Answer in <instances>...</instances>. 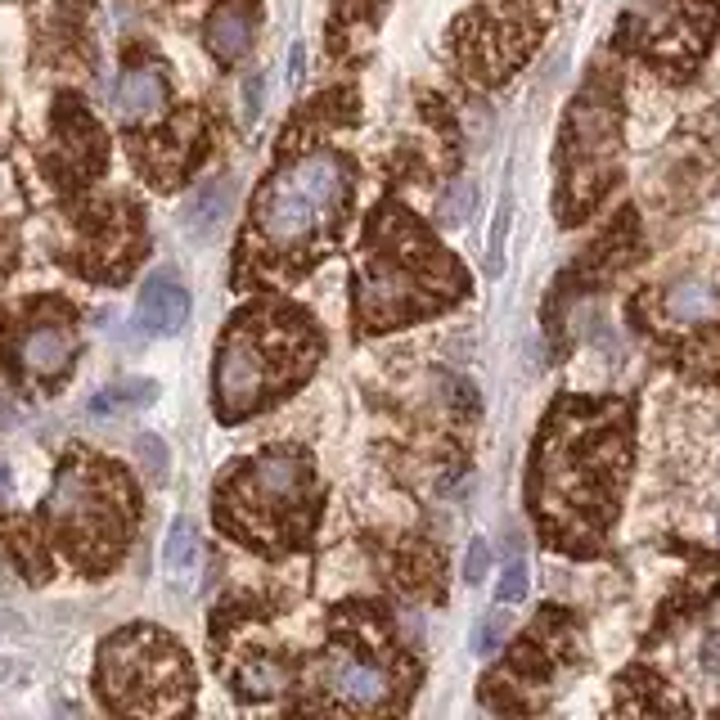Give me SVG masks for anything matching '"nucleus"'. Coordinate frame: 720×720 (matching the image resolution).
Returning a JSON list of instances; mask_svg holds the SVG:
<instances>
[{
	"label": "nucleus",
	"instance_id": "1",
	"mask_svg": "<svg viewBox=\"0 0 720 720\" xmlns=\"http://www.w3.org/2000/svg\"><path fill=\"white\" fill-rule=\"evenodd\" d=\"M347 189H352V167L338 154H329V149H311V154L293 158L261 185L257 235L280 252L311 244L329 225V216L347 203Z\"/></svg>",
	"mask_w": 720,
	"mask_h": 720
},
{
	"label": "nucleus",
	"instance_id": "2",
	"mask_svg": "<svg viewBox=\"0 0 720 720\" xmlns=\"http://www.w3.org/2000/svg\"><path fill=\"white\" fill-rule=\"evenodd\" d=\"M99 685L104 698L122 711H163L176 707L172 694H185L189 671L176 644L158 630H122L99 653Z\"/></svg>",
	"mask_w": 720,
	"mask_h": 720
},
{
	"label": "nucleus",
	"instance_id": "3",
	"mask_svg": "<svg viewBox=\"0 0 720 720\" xmlns=\"http://www.w3.org/2000/svg\"><path fill=\"white\" fill-rule=\"evenodd\" d=\"M617 469V441L550 433L541 455V491L550 509H594L609 500V473Z\"/></svg>",
	"mask_w": 720,
	"mask_h": 720
},
{
	"label": "nucleus",
	"instance_id": "4",
	"mask_svg": "<svg viewBox=\"0 0 720 720\" xmlns=\"http://www.w3.org/2000/svg\"><path fill=\"white\" fill-rule=\"evenodd\" d=\"M280 347L267 329H252L239 324L225 333V343L216 352V374H212V388H216V410L221 420H244L252 414L267 392L280 383Z\"/></svg>",
	"mask_w": 720,
	"mask_h": 720
},
{
	"label": "nucleus",
	"instance_id": "5",
	"mask_svg": "<svg viewBox=\"0 0 720 720\" xmlns=\"http://www.w3.org/2000/svg\"><path fill=\"white\" fill-rule=\"evenodd\" d=\"M50 518L59 522L68 545H104V541L113 545L122 532V505H108L104 482L78 460H68L55 482Z\"/></svg>",
	"mask_w": 720,
	"mask_h": 720
},
{
	"label": "nucleus",
	"instance_id": "6",
	"mask_svg": "<svg viewBox=\"0 0 720 720\" xmlns=\"http://www.w3.org/2000/svg\"><path fill=\"white\" fill-rule=\"evenodd\" d=\"M613 149H617V108L609 95L586 91L573 104L567 118V167H573L577 199H590L613 172Z\"/></svg>",
	"mask_w": 720,
	"mask_h": 720
},
{
	"label": "nucleus",
	"instance_id": "7",
	"mask_svg": "<svg viewBox=\"0 0 720 720\" xmlns=\"http://www.w3.org/2000/svg\"><path fill=\"white\" fill-rule=\"evenodd\" d=\"M311 486V464L297 450H267L244 473V500L257 509H293Z\"/></svg>",
	"mask_w": 720,
	"mask_h": 720
},
{
	"label": "nucleus",
	"instance_id": "8",
	"mask_svg": "<svg viewBox=\"0 0 720 720\" xmlns=\"http://www.w3.org/2000/svg\"><path fill=\"white\" fill-rule=\"evenodd\" d=\"M324 689L343 707L374 711V707H383L392 698V675L378 662H365L356 653H333L324 662Z\"/></svg>",
	"mask_w": 720,
	"mask_h": 720
},
{
	"label": "nucleus",
	"instance_id": "9",
	"mask_svg": "<svg viewBox=\"0 0 720 720\" xmlns=\"http://www.w3.org/2000/svg\"><path fill=\"white\" fill-rule=\"evenodd\" d=\"M19 365L32 374V378H59L72 356H78V333H72L68 320L59 316H46V320H32L23 333H19V347H14Z\"/></svg>",
	"mask_w": 720,
	"mask_h": 720
},
{
	"label": "nucleus",
	"instance_id": "10",
	"mask_svg": "<svg viewBox=\"0 0 720 720\" xmlns=\"http://www.w3.org/2000/svg\"><path fill=\"white\" fill-rule=\"evenodd\" d=\"M135 320L154 338H176L189 324V288L176 271H154L135 297Z\"/></svg>",
	"mask_w": 720,
	"mask_h": 720
},
{
	"label": "nucleus",
	"instance_id": "11",
	"mask_svg": "<svg viewBox=\"0 0 720 720\" xmlns=\"http://www.w3.org/2000/svg\"><path fill=\"white\" fill-rule=\"evenodd\" d=\"M644 36L662 55H694L703 46V10L685 5V0H649Z\"/></svg>",
	"mask_w": 720,
	"mask_h": 720
},
{
	"label": "nucleus",
	"instance_id": "12",
	"mask_svg": "<svg viewBox=\"0 0 720 720\" xmlns=\"http://www.w3.org/2000/svg\"><path fill=\"white\" fill-rule=\"evenodd\" d=\"M113 108L127 127H144L163 118L167 108V78L154 68V63H131L122 78H118V91H113Z\"/></svg>",
	"mask_w": 720,
	"mask_h": 720
},
{
	"label": "nucleus",
	"instance_id": "13",
	"mask_svg": "<svg viewBox=\"0 0 720 720\" xmlns=\"http://www.w3.org/2000/svg\"><path fill=\"white\" fill-rule=\"evenodd\" d=\"M231 212H235V180H225V176L203 180L199 189H189V199L180 208V231L189 239L208 244V239H216L225 231Z\"/></svg>",
	"mask_w": 720,
	"mask_h": 720
},
{
	"label": "nucleus",
	"instance_id": "14",
	"mask_svg": "<svg viewBox=\"0 0 720 720\" xmlns=\"http://www.w3.org/2000/svg\"><path fill=\"white\" fill-rule=\"evenodd\" d=\"M662 311L675 324H716L720 320V297H716V288L707 280L685 275V280H675L662 293Z\"/></svg>",
	"mask_w": 720,
	"mask_h": 720
},
{
	"label": "nucleus",
	"instance_id": "15",
	"mask_svg": "<svg viewBox=\"0 0 720 720\" xmlns=\"http://www.w3.org/2000/svg\"><path fill=\"white\" fill-rule=\"evenodd\" d=\"M199 563H203V541H199V527L189 518H176L167 527V541H163V573L176 590H189L199 577Z\"/></svg>",
	"mask_w": 720,
	"mask_h": 720
},
{
	"label": "nucleus",
	"instance_id": "16",
	"mask_svg": "<svg viewBox=\"0 0 720 720\" xmlns=\"http://www.w3.org/2000/svg\"><path fill=\"white\" fill-rule=\"evenodd\" d=\"M208 50L221 63H239L252 50V14L248 5H216L208 19Z\"/></svg>",
	"mask_w": 720,
	"mask_h": 720
},
{
	"label": "nucleus",
	"instance_id": "17",
	"mask_svg": "<svg viewBox=\"0 0 720 720\" xmlns=\"http://www.w3.org/2000/svg\"><path fill=\"white\" fill-rule=\"evenodd\" d=\"M288 689V666L275 658H248L235 675V694L244 698H275Z\"/></svg>",
	"mask_w": 720,
	"mask_h": 720
},
{
	"label": "nucleus",
	"instance_id": "18",
	"mask_svg": "<svg viewBox=\"0 0 720 720\" xmlns=\"http://www.w3.org/2000/svg\"><path fill=\"white\" fill-rule=\"evenodd\" d=\"M158 401V383L154 378H127V383H113L108 392H99L91 401V414H113V410H144Z\"/></svg>",
	"mask_w": 720,
	"mask_h": 720
},
{
	"label": "nucleus",
	"instance_id": "19",
	"mask_svg": "<svg viewBox=\"0 0 720 720\" xmlns=\"http://www.w3.org/2000/svg\"><path fill=\"white\" fill-rule=\"evenodd\" d=\"M473 208H477V180L460 176V180H450V185L441 189L437 221H441V225H464V221L473 216Z\"/></svg>",
	"mask_w": 720,
	"mask_h": 720
},
{
	"label": "nucleus",
	"instance_id": "20",
	"mask_svg": "<svg viewBox=\"0 0 720 720\" xmlns=\"http://www.w3.org/2000/svg\"><path fill=\"white\" fill-rule=\"evenodd\" d=\"M509 221H514V199L505 194L496 208V221H491V239H486V267L491 275L505 271V239H509Z\"/></svg>",
	"mask_w": 720,
	"mask_h": 720
},
{
	"label": "nucleus",
	"instance_id": "21",
	"mask_svg": "<svg viewBox=\"0 0 720 720\" xmlns=\"http://www.w3.org/2000/svg\"><path fill=\"white\" fill-rule=\"evenodd\" d=\"M135 460H140V469L154 477V482L167 477V446H163L158 433H140V437H135Z\"/></svg>",
	"mask_w": 720,
	"mask_h": 720
},
{
	"label": "nucleus",
	"instance_id": "22",
	"mask_svg": "<svg viewBox=\"0 0 720 720\" xmlns=\"http://www.w3.org/2000/svg\"><path fill=\"white\" fill-rule=\"evenodd\" d=\"M527 586H532V573H527L522 558H514L505 573H500V581H496V599L500 603H522L527 599Z\"/></svg>",
	"mask_w": 720,
	"mask_h": 720
},
{
	"label": "nucleus",
	"instance_id": "23",
	"mask_svg": "<svg viewBox=\"0 0 720 720\" xmlns=\"http://www.w3.org/2000/svg\"><path fill=\"white\" fill-rule=\"evenodd\" d=\"M505 644V617L496 613V617H482L477 626H473V653L477 658H491Z\"/></svg>",
	"mask_w": 720,
	"mask_h": 720
},
{
	"label": "nucleus",
	"instance_id": "24",
	"mask_svg": "<svg viewBox=\"0 0 720 720\" xmlns=\"http://www.w3.org/2000/svg\"><path fill=\"white\" fill-rule=\"evenodd\" d=\"M486 573H491V545H486L482 536H473V541H469V554H464V581H469V586H482Z\"/></svg>",
	"mask_w": 720,
	"mask_h": 720
},
{
	"label": "nucleus",
	"instance_id": "25",
	"mask_svg": "<svg viewBox=\"0 0 720 720\" xmlns=\"http://www.w3.org/2000/svg\"><path fill=\"white\" fill-rule=\"evenodd\" d=\"M261 118V72L244 82V122H257Z\"/></svg>",
	"mask_w": 720,
	"mask_h": 720
},
{
	"label": "nucleus",
	"instance_id": "26",
	"mask_svg": "<svg viewBox=\"0 0 720 720\" xmlns=\"http://www.w3.org/2000/svg\"><path fill=\"white\" fill-rule=\"evenodd\" d=\"M19 208V189H14V176L5 172V167H0V216H5V212H14Z\"/></svg>",
	"mask_w": 720,
	"mask_h": 720
},
{
	"label": "nucleus",
	"instance_id": "27",
	"mask_svg": "<svg viewBox=\"0 0 720 720\" xmlns=\"http://www.w3.org/2000/svg\"><path fill=\"white\" fill-rule=\"evenodd\" d=\"M703 666L707 671H720V630L707 635V644H703Z\"/></svg>",
	"mask_w": 720,
	"mask_h": 720
},
{
	"label": "nucleus",
	"instance_id": "28",
	"mask_svg": "<svg viewBox=\"0 0 720 720\" xmlns=\"http://www.w3.org/2000/svg\"><path fill=\"white\" fill-rule=\"evenodd\" d=\"M0 491H10V469L0 464Z\"/></svg>",
	"mask_w": 720,
	"mask_h": 720
}]
</instances>
